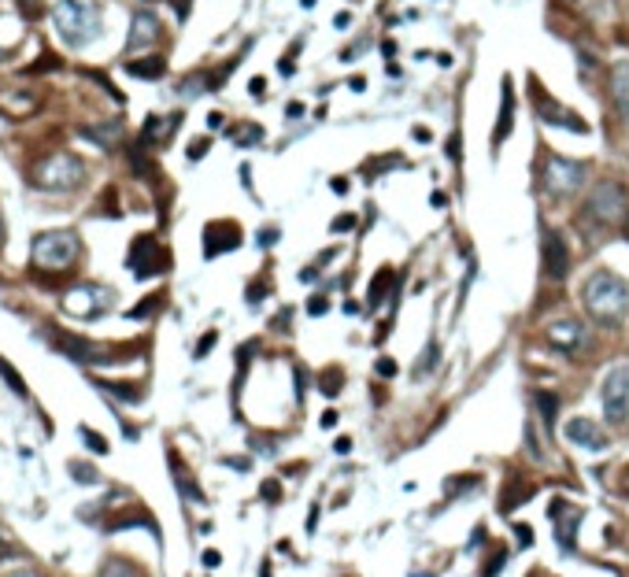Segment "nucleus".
<instances>
[{
	"label": "nucleus",
	"instance_id": "obj_1",
	"mask_svg": "<svg viewBox=\"0 0 629 577\" xmlns=\"http://www.w3.org/2000/svg\"><path fill=\"white\" fill-rule=\"evenodd\" d=\"M582 300L589 307V315L604 326H618L629 311V285L615 270H596L589 274V282L582 285Z\"/></svg>",
	"mask_w": 629,
	"mask_h": 577
},
{
	"label": "nucleus",
	"instance_id": "obj_2",
	"mask_svg": "<svg viewBox=\"0 0 629 577\" xmlns=\"http://www.w3.org/2000/svg\"><path fill=\"white\" fill-rule=\"evenodd\" d=\"M52 26L59 30V38L67 45L82 48L100 34V11H96L93 0H56Z\"/></svg>",
	"mask_w": 629,
	"mask_h": 577
},
{
	"label": "nucleus",
	"instance_id": "obj_3",
	"mask_svg": "<svg viewBox=\"0 0 629 577\" xmlns=\"http://www.w3.org/2000/svg\"><path fill=\"white\" fill-rule=\"evenodd\" d=\"M78 252H82V244H78V234L71 229H48V234H37L34 237V267L37 270H71L78 263Z\"/></svg>",
	"mask_w": 629,
	"mask_h": 577
},
{
	"label": "nucleus",
	"instance_id": "obj_4",
	"mask_svg": "<svg viewBox=\"0 0 629 577\" xmlns=\"http://www.w3.org/2000/svg\"><path fill=\"white\" fill-rule=\"evenodd\" d=\"M30 178H34V185L45 189V193H71V189L82 185L86 167H82V163H78L74 156L56 152V156L37 159V167L30 171Z\"/></svg>",
	"mask_w": 629,
	"mask_h": 577
},
{
	"label": "nucleus",
	"instance_id": "obj_5",
	"mask_svg": "<svg viewBox=\"0 0 629 577\" xmlns=\"http://www.w3.org/2000/svg\"><path fill=\"white\" fill-rule=\"evenodd\" d=\"M625 189L618 185V181H600L592 193H589V200H585V211H582V222L585 226H592L596 222V229H604V226H611V222H618V219H625Z\"/></svg>",
	"mask_w": 629,
	"mask_h": 577
},
{
	"label": "nucleus",
	"instance_id": "obj_6",
	"mask_svg": "<svg viewBox=\"0 0 629 577\" xmlns=\"http://www.w3.org/2000/svg\"><path fill=\"white\" fill-rule=\"evenodd\" d=\"M541 185H544L548 196H555V200L574 196L585 185V167L577 159H570V156H548L544 171H541Z\"/></svg>",
	"mask_w": 629,
	"mask_h": 577
},
{
	"label": "nucleus",
	"instance_id": "obj_7",
	"mask_svg": "<svg viewBox=\"0 0 629 577\" xmlns=\"http://www.w3.org/2000/svg\"><path fill=\"white\" fill-rule=\"evenodd\" d=\"M529 96H533V111H537V119L544 126H555V130H570V134H589V122L582 119V115H574L570 108H562L555 104L552 96H548V89L541 86L537 78H529Z\"/></svg>",
	"mask_w": 629,
	"mask_h": 577
},
{
	"label": "nucleus",
	"instance_id": "obj_8",
	"mask_svg": "<svg viewBox=\"0 0 629 577\" xmlns=\"http://www.w3.org/2000/svg\"><path fill=\"white\" fill-rule=\"evenodd\" d=\"M111 296H115L111 289L86 282V285H74L67 296H63V311L74 315V319H100L104 311L111 307Z\"/></svg>",
	"mask_w": 629,
	"mask_h": 577
},
{
	"label": "nucleus",
	"instance_id": "obj_9",
	"mask_svg": "<svg viewBox=\"0 0 629 577\" xmlns=\"http://www.w3.org/2000/svg\"><path fill=\"white\" fill-rule=\"evenodd\" d=\"M600 400H604V415H607V422H615V425H618V422L629 418V362H618V367L604 377Z\"/></svg>",
	"mask_w": 629,
	"mask_h": 577
},
{
	"label": "nucleus",
	"instance_id": "obj_10",
	"mask_svg": "<svg viewBox=\"0 0 629 577\" xmlns=\"http://www.w3.org/2000/svg\"><path fill=\"white\" fill-rule=\"evenodd\" d=\"M171 267V256L159 248V241L156 237H137L134 244H130V270L137 274V278H152V274H163Z\"/></svg>",
	"mask_w": 629,
	"mask_h": 577
},
{
	"label": "nucleus",
	"instance_id": "obj_11",
	"mask_svg": "<svg viewBox=\"0 0 629 577\" xmlns=\"http://www.w3.org/2000/svg\"><path fill=\"white\" fill-rule=\"evenodd\" d=\"M541 263H544V278L552 282H562L570 274V248H567V237L548 229L544 234V248H541Z\"/></svg>",
	"mask_w": 629,
	"mask_h": 577
},
{
	"label": "nucleus",
	"instance_id": "obj_12",
	"mask_svg": "<svg viewBox=\"0 0 629 577\" xmlns=\"http://www.w3.org/2000/svg\"><path fill=\"white\" fill-rule=\"evenodd\" d=\"M241 226L230 222V219H219V222H207L204 226V256L212 259V256H222V252H233L241 248Z\"/></svg>",
	"mask_w": 629,
	"mask_h": 577
},
{
	"label": "nucleus",
	"instance_id": "obj_13",
	"mask_svg": "<svg viewBox=\"0 0 629 577\" xmlns=\"http://www.w3.org/2000/svg\"><path fill=\"white\" fill-rule=\"evenodd\" d=\"M52 341L59 344V352H67L74 362H111L115 355H108V348L100 344H89L82 337H71V333H52Z\"/></svg>",
	"mask_w": 629,
	"mask_h": 577
},
{
	"label": "nucleus",
	"instance_id": "obj_14",
	"mask_svg": "<svg viewBox=\"0 0 629 577\" xmlns=\"http://www.w3.org/2000/svg\"><path fill=\"white\" fill-rule=\"evenodd\" d=\"M152 41H159V19L156 11H134V23H130V41L126 48L130 52H144V48H152Z\"/></svg>",
	"mask_w": 629,
	"mask_h": 577
},
{
	"label": "nucleus",
	"instance_id": "obj_15",
	"mask_svg": "<svg viewBox=\"0 0 629 577\" xmlns=\"http://www.w3.org/2000/svg\"><path fill=\"white\" fill-rule=\"evenodd\" d=\"M567 440H574L577 448H589V452H604L607 448V437H604V430L596 425L592 418H570L567 422Z\"/></svg>",
	"mask_w": 629,
	"mask_h": 577
},
{
	"label": "nucleus",
	"instance_id": "obj_16",
	"mask_svg": "<svg viewBox=\"0 0 629 577\" xmlns=\"http://www.w3.org/2000/svg\"><path fill=\"white\" fill-rule=\"evenodd\" d=\"M511 126H514V89H511V78H504L500 81V115H496V130H492V148L504 144Z\"/></svg>",
	"mask_w": 629,
	"mask_h": 577
},
{
	"label": "nucleus",
	"instance_id": "obj_17",
	"mask_svg": "<svg viewBox=\"0 0 629 577\" xmlns=\"http://www.w3.org/2000/svg\"><path fill=\"white\" fill-rule=\"evenodd\" d=\"M529 496H533V481H526L522 474H507L504 492H500V515H511V510L522 507Z\"/></svg>",
	"mask_w": 629,
	"mask_h": 577
},
{
	"label": "nucleus",
	"instance_id": "obj_18",
	"mask_svg": "<svg viewBox=\"0 0 629 577\" xmlns=\"http://www.w3.org/2000/svg\"><path fill=\"white\" fill-rule=\"evenodd\" d=\"M41 108V101L34 93H15V89H8V93H0V111L4 115H11V119H26V115H34Z\"/></svg>",
	"mask_w": 629,
	"mask_h": 577
},
{
	"label": "nucleus",
	"instance_id": "obj_19",
	"mask_svg": "<svg viewBox=\"0 0 629 577\" xmlns=\"http://www.w3.org/2000/svg\"><path fill=\"white\" fill-rule=\"evenodd\" d=\"M548 341H552L559 352H574L577 341H582V322H574V319L552 322V326H548Z\"/></svg>",
	"mask_w": 629,
	"mask_h": 577
},
{
	"label": "nucleus",
	"instance_id": "obj_20",
	"mask_svg": "<svg viewBox=\"0 0 629 577\" xmlns=\"http://www.w3.org/2000/svg\"><path fill=\"white\" fill-rule=\"evenodd\" d=\"M611 96H615L618 111L629 119V63H615L611 67Z\"/></svg>",
	"mask_w": 629,
	"mask_h": 577
},
{
	"label": "nucleus",
	"instance_id": "obj_21",
	"mask_svg": "<svg viewBox=\"0 0 629 577\" xmlns=\"http://www.w3.org/2000/svg\"><path fill=\"white\" fill-rule=\"evenodd\" d=\"M126 71H130L134 78H141V81H156V78H163L167 63L159 59V56H149V59H130V63H126Z\"/></svg>",
	"mask_w": 629,
	"mask_h": 577
},
{
	"label": "nucleus",
	"instance_id": "obj_22",
	"mask_svg": "<svg viewBox=\"0 0 629 577\" xmlns=\"http://www.w3.org/2000/svg\"><path fill=\"white\" fill-rule=\"evenodd\" d=\"M577 522H582V510H570V518H567V522H559L555 540H559V548H562V552H574V548H577Z\"/></svg>",
	"mask_w": 629,
	"mask_h": 577
},
{
	"label": "nucleus",
	"instance_id": "obj_23",
	"mask_svg": "<svg viewBox=\"0 0 629 577\" xmlns=\"http://www.w3.org/2000/svg\"><path fill=\"white\" fill-rule=\"evenodd\" d=\"M393 278H396L393 267H381V270L374 274V282H370V292H367V304H370V307H378V304L385 300V289L393 285Z\"/></svg>",
	"mask_w": 629,
	"mask_h": 577
},
{
	"label": "nucleus",
	"instance_id": "obj_24",
	"mask_svg": "<svg viewBox=\"0 0 629 577\" xmlns=\"http://www.w3.org/2000/svg\"><path fill=\"white\" fill-rule=\"evenodd\" d=\"M100 577H144V570L130 563V559H108L100 566Z\"/></svg>",
	"mask_w": 629,
	"mask_h": 577
},
{
	"label": "nucleus",
	"instance_id": "obj_25",
	"mask_svg": "<svg viewBox=\"0 0 629 577\" xmlns=\"http://www.w3.org/2000/svg\"><path fill=\"white\" fill-rule=\"evenodd\" d=\"M171 463H174V481H178V489L185 492V496L192 500V503H204V492L192 485V477H189V470L185 467H178V455H171Z\"/></svg>",
	"mask_w": 629,
	"mask_h": 577
},
{
	"label": "nucleus",
	"instance_id": "obj_26",
	"mask_svg": "<svg viewBox=\"0 0 629 577\" xmlns=\"http://www.w3.org/2000/svg\"><path fill=\"white\" fill-rule=\"evenodd\" d=\"M537 411H541V422L552 430L555 415H559V396H555V392H537Z\"/></svg>",
	"mask_w": 629,
	"mask_h": 577
},
{
	"label": "nucleus",
	"instance_id": "obj_27",
	"mask_svg": "<svg viewBox=\"0 0 629 577\" xmlns=\"http://www.w3.org/2000/svg\"><path fill=\"white\" fill-rule=\"evenodd\" d=\"M82 134H86L89 141H96V144H115V141L122 137V126H119V122H111V126H93V130H82Z\"/></svg>",
	"mask_w": 629,
	"mask_h": 577
},
{
	"label": "nucleus",
	"instance_id": "obj_28",
	"mask_svg": "<svg viewBox=\"0 0 629 577\" xmlns=\"http://www.w3.org/2000/svg\"><path fill=\"white\" fill-rule=\"evenodd\" d=\"M100 389H108V392H115L119 400H126V404H137L144 392L137 389V385H130V382H100Z\"/></svg>",
	"mask_w": 629,
	"mask_h": 577
},
{
	"label": "nucleus",
	"instance_id": "obj_29",
	"mask_svg": "<svg viewBox=\"0 0 629 577\" xmlns=\"http://www.w3.org/2000/svg\"><path fill=\"white\" fill-rule=\"evenodd\" d=\"M437 359H441V348H437V341H429L426 352H422V359L415 362V377H426L433 367H437Z\"/></svg>",
	"mask_w": 629,
	"mask_h": 577
},
{
	"label": "nucleus",
	"instance_id": "obj_30",
	"mask_svg": "<svg viewBox=\"0 0 629 577\" xmlns=\"http://www.w3.org/2000/svg\"><path fill=\"white\" fill-rule=\"evenodd\" d=\"M341 382H345L341 367H333V370H326V374L318 377V389L326 392V396H337V392H341Z\"/></svg>",
	"mask_w": 629,
	"mask_h": 577
},
{
	"label": "nucleus",
	"instance_id": "obj_31",
	"mask_svg": "<svg viewBox=\"0 0 629 577\" xmlns=\"http://www.w3.org/2000/svg\"><path fill=\"white\" fill-rule=\"evenodd\" d=\"M0 374H4V382H8L15 392H19V396H26V385H23V377L11 370V362H4V359H0Z\"/></svg>",
	"mask_w": 629,
	"mask_h": 577
},
{
	"label": "nucleus",
	"instance_id": "obj_32",
	"mask_svg": "<svg viewBox=\"0 0 629 577\" xmlns=\"http://www.w3.org/2000/svg\"><path fill=\"white\" fill-rule=\"evenodd\" d=\"M163 304V296H149V300H141L134 311H130V319H144V315H152V311Z\"/></svg>",
	"mask_w": 629,
	"mask_h": 577
},
{
	"label": "nucleus",
	"instance_id": "obj_33",
	"mask_svg": "<svg viewBox=\"0 0 629 577\" xmlns=\"http://www.w3.org/2000/svg\"><path fill=\"white\" fill-rule=\"evenodd\" d=\"M504 559H507V552H504V548H496V552H492V559H489V566L481 570V577H496L500 570H504Z\"/></svg>",
	"mask_w": 629,
	"mask_h": 577
},
{
	"label": "nucleus",
	"instance_id": "obj_34",
	"mask_svg": "<svg viewBox=\"0 0 629 577\" xmlns=\"http://www.w3.org/2000/svg\"><path fill=\"white\" fill-rule=\"evenodd\" d=\"M474 485H481V477H478V474L463 477V481H451V485H444V492H448V496H456V492H463V489H474Z\"/></svg>",
	"mask_w": 629,
	"mask_h": 577
},
{
	"label": "nucleus",
	"instance_id": "obj_35",
	"mask_svg": "<svg viewBox=\"0 0 629 577\" xmlns=\"http://www.w3.org/2000/svg\"><path fill=\"white\" fill-rule=\"evenodd\" d=\"M326 311H330V300H326V296H311V300H308V315L318 319V315H326Z\"/></svg>",
	"mask_w": 629,
	"mask_h": 577
},
{
	"label": "nucleus",
	"instance_id": "obj_36",
	"mask_svg": "<svg viewBox=\"0 0 629 577\" xmlns=\"http://www.w3.org/2000/svg\"><path fill=\"white\" fill-rule=\"evenodd\" d=\"M448 159L451 163H463V137L459 134H451V141H448Z\"/></svg>",
	"mask_w": 629,
	"mask_h": 577
},
{
	"label": "nucleus",
	"instance_id": "obj_37",
	"mask_svg": "<svg viewBox=\"0 0 629 577\" xmlns=\"http://www.w3.org/2000/svg\"><path fill=\"white\" fill-rule=\"evenodd\" d=\"M215 341H219L215 329H212V333H204V337H200V344H197V359H204L207 352H212V348H215Z\"/></svg>",
	"mask_w": 629,
	"mask_h": 577
},
{
	"label": "nucleus",
	"instance_id": "obj_38",
	"mask_svg": "<svg viewBox=\"0 0 629 577\" xmlns=\"http://www.w3.org/2000/svg\"><path fill=\"white\" fill-rule=\"evenodd\" d=\"M82 437L89 440V448H93V452H100V455L108 452V440H104V437H96L93 430H86V425H82Z\"/></svg>",
	"mask_w": 629,
	"mask_h": 577
},
{
	"label": "nucleus",
	"instance_id": "obj_39",
	"mask_svg": "<svg viewBox=\"0 0 629 577\" xmlns=\"http://www.w3.org/2000/svg\"><path fill=\"white\" fill-rule=\"evenodd\" d=\"M45 67H59V59L56 56H41L37 63H30V67H26V74H41Z\"/></svg>",
	"mask_w": 629,
	"mask_h": 577
},
{
	"label": "nucleus",
	"instance_id": "obj_40",
	"mask_svg": "<svg viewBox=\"0 0 629 577\" xmlns=\"http://www.w3.org/2000/svg\"><path fill=\"white\" fill-rule=\"evenodd\" d=\"M207 148H212V141H207V137H200V141H192V144H189V159H200V156L207 152Z\"/></svg>",
	"mask_w": 629,
	"mask_h": 577
},
{
	"label": "nucleus",
	"instance_id": "obj_41",
	"mask_svg": "<svg viewBox=\"0 0 629 577\" xmlns=\"http://www.w3.org/2000/svg\"><path fill=\"white\" fill-rule=\"evenodd\" d=\"M352 226H356V215H337L333 234H345V229H352Z\"/></svg>",
	"mask_w": 629,
	"mask_h": 577
},
{
	"label": "nucleus",
	"instance_id": "obj_42",
	"mask_svg": "<svg viewBox=\"0 0 629 577\" xmlns=\"http://www.w3.org/2000/svg\"><path fill=\"white\" fill-rule=\"evenodd\" d=\"M74 477L89 485V481H96V470H93V467H78V463H74Z\"/></svg>",
	"mask_w": 629,
	"mask_h": 577
},
{
	"label": "nucleus",
	"instance_id": "obj_43",
	"mask_svg": "<svg viewBox=\"0 0 629 577\" xmlns=\"http://www.w3.org/2000/svg\"><path fill=\"white\" fill-rule=\"evenodd\" d=\"M8 577H41V570H34V566H26V563H19V566H15V570L8 573Z\"/></svg>",
	"mask_w": 629,
	"mask_h": 577
},
{
	"label": "nucleus",
	"instance_id": "obj_44",
	"mask_svg": "<svg viewBox=\"0 0 629 577\" xmlns=\"http://www.w3.org/2000/svg\"><path fill=\"white\" fill-rule=\"evenodd\" d=\"M396 374V362L393 359H378V377H393Z\"/></svg>",
	"mask_w": 629,
	"mask_h": 577
},
{
	"label": "nucleus",
	"instance_id": "obj_45",
	"mask_svg": "<svg viewBox=\"0 0 629 577\" xmlns=\"http://www.w3.org/2000/svg\"><path fill=\"white\" fill-rule=\"evenodd\" d=\"M263 496H267V500H278V496H282V485H278V481H263Z\"/></svg>",
	"mask_w": 629,
	"mask_h": 577
},
{
	"label": "nucleus",
	"instance_id": "obj_46",
	"mask_svg": "<svg viewBox=\"0 0 629 577\" xmlns=\"http://www.w3.org/2000/svg\"><path fill=\"white\" fill-rule=\"evenodd\" d=\"M263 292H267V285H263V282H255V285L248 289V300H252V304H260V300H263Z\"/></svg>",
	"mask_w": 629,
	"mask_h": 577
},
{
	"label": "nucleus",
	"instance_id": "obj_47",
	"mask_svg": "<svg viewBox=\"0 0 629 577\" xmlns=\"http://www.w3.org/2000/svg\"><path fill=\"white\" fill-rule=\"evenodd\" d=\"M219 563H222V555H219V552H204V566H207V570H215Z\"/></svg>",
	"mask_w": 629,
	"mask_h": 577
},
{
	"label": "nucleus",
	"instance_id": "obj_48",
	"mask_svg": "<svg viewBox=\"0 0 629 577\" xmlns=\"http://www.w3.org/2000/svg\"><path fill=\"white\" fill-rule=\"evenodd\" d=\"M248 89H252V96H260V93L267 89V81H263V78H252V86H248Z\"/></svg>",
	"mask_w": 629,
	"mask_h": 577
},
{
	"label": "nucleus",
	"instance_id": "obj_49",
	"mask_svg": "<svg viewBox=\"0 0 629 577\" xmlns=\"http://www.w3.org/2000/svg\"><path fill=\"white\" fill-rule=\"evenodd\" d=\"M322 425H326V430H333V425H337V411H326V415H322Z\"/></svg>",
	"mask_w": 629,
	"mask_h": 577
},
{
	"label": "nucleus",
	"instance_id": "obj_50",
	"mask_svg": "<svg viewBox=\"0 0 629 577\" xmlns=\"http://www.w3.org/2000/svg\"><path fill=\"white\" fill-rule=\"evenodd\" d=\"M226 467H233V470H248V459H226Z\"/></svg>",
	"mask_w": 629,
	"mask_h": 577
},
{
	"label": "nucleus",
	"instance_id": "obj_51",
	"mask_svg": "<svg viewBox=\"0 0 629 577\" xmlns=\"http://www.w3.org/2000/svg\"><path fill=\"white\" fill-rule=\"evenodd\" d=\"M514 533H519V544H529V525H514Z\"/></svg>",
	"mask_w": 629,
	"mask_h": 577
},
{
	"label": "nucleus",
	"instance_id": "obj_52",
	"mask_svg": "<svg viewBox=\"0 0 629 577\" xmlns=\"http://www.w3.org/2000/svg\"><path fill=\"white\" fill-rule=\"evenodd\" d=\"M415 141L426 144V141H429V130H426V126H415Z\"/></svg>",
	"mask_w": 629,
	"mask_h": 577
},
{
	"label": "nucleus",
	"instance_id": "obj_53",
	"mask_svg": "<svg viewBox=\"0 0 629 577\" xmlns=\"http://www.w3.org/2000/svg\"><path fill=\"white\" fill-rule=\"evenodd\" d=\"M274 237H278V229H263V234H260V244H270Z\"/></svg>",
	"mask_w": 629,
	"mask_h": 577
},
{
	"label": "nucleus",
	"instance_id": "obj_54",
	"mask_svg": "<svg viewBox=\"0 0 629 577\" xmlns=\"http://www.w3.org/2000/svg\"><path fill=\"white\" fill-rule=\"evenodd\" d=\"M333 193H348V181L345 178H333Z\"/></svg>",
	"mask_w": 629,
	"mask_h": 577
},
{
	"label": "nucleus",
	"instance_id": "obj_55",
	"mask_svg": "<svg viewBox=\"0 0 629 577\" xmlns=\"http://www.w3.org/2000/svg\"><path fill=\"white\" fill-rule=\"evenodd\" d=\"M348 448H352V440H348V437L337 440V452H341V455H348Z\"/></svg>",
	"mask_w": 629,
	"mask_h": 577
},
{
	"label": "nucleus",
	"instance_id": "obj_56",
	"mask_svg": "<svg viewBox=\"0 0 629 577\" xmlns=\"http://www.w3.org/2000/svg\"><path fill=\"white\" fill-rule=\"evenodd\" d=\"M622 492L629 496V470H622Z\"/></svg>",
	"mask_w": 629,
	"mask_h": 577
},
{
	"label": "nucleus",
	"instance_id": "obj_57",
	"mask_svg": "<svg viewBox=\"0 0 629 577\" xmlns=\"http://www.w3.org/2000/svg\"><path fill=\"white\" fill-rule=\"evenodd\" d=\"M622 237H625V241H629V215H625V219H622Z\"/></svg>",
	"mask_w": 629,
	"mask_h": 577
},
{
	"label": "nucleus",
	"instance_id": "obj_58",
	"mask_svg": "<svg viewBox=\"0 0 629 577\" xmlns=\"http://www.w3.org/2000/svg\"><path fill=\"white\" fill-rule=\"evenodd\" d=\"M4 552H8V548H4V540H0V555H4Z\"/></svg>",
	"mask_w": 629,
	"mask_h": 577
}]
</instances>
